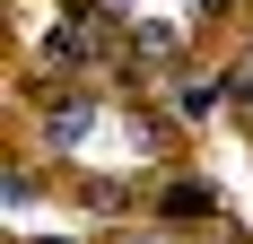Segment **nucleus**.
Listing matches in <instances>:
<instances>
[{
  "label": "nucleus",
  "instance_id": "f257e3e1",
  "mask_svg": "<svg viewBox=\"0 0 253 244\" xmlns=\"http://www.w3.org/2000/svg\"><path fill=\"white\" fill-rule=\"evenodd\" d=\"M236 105H245V122H253V70H236Z\"/></svg>",
  "mask_w": 253,
  "mask_h": 244
}]
</instances>
